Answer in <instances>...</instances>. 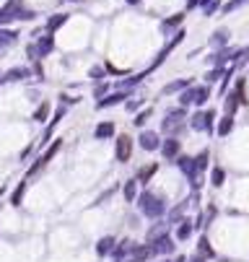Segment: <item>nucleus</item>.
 Segmentation results:
<instances>
[{"label":"nucleus","mask_w":249,"mask_h":262,"mask_svg":"<svg viewBox=\"0 0 249 262\" xmlns=\"http://www.w3.org/2000/svg\"><path fill=\"white\" fill-rule=\"evenodd\" d=\"M156 171H158V164H150V166H146V169L140 171V179H138V182H148V179L153 177Z\"/></svg>","instance_id":"473e14b6"},{"label":"nucleus","mask_w":249,"mask_h":262,"mask_svg":"<svg viewBox=\"0 0 249 262\" xmlns=\"http://www.w3.org/2000/svg\"><path fill=\"white\" fill-rule=\"evenodd\" d=\"M13 16H16V21H34V16L36 13L34 11H29V8H24V5H21V8L13 13Z\"/></svg>","instance_id":"c756f323"},{"label":"nucleus","mask_w":249,"mask_h":262,"mask_svg":"<svg viewBox=\"0 0 249 262\" xmlns=\"http://www.w3.org/2000/svg\"><path fill=\"white\" fill-rule=\"evenodd\" d=\"M190 234H192V221H179V229H177V239H190Z\"/></svg>","instance_id":"4be33fe9"},{"label":"nucleus","mask_w":249,"mask_h":262,"mask_svg":"<svg viewBox=\"0 0 249 262\" xmlns=\"http://www.w3.org/2000/svg\"><path fill=\"white\" fill-rule=\"evenodd\" d=\"M60 148H63V140H55V143H52V148H47V153H44L42 159L36 161L32 169H29V177H32V174H36V171H39V169H42V166H44V164H47V161H52V156H55V153L60 151Z\"/></svg>","instance_id":"1a4fd4ad"},{"label":"nucleus","mask_w":249,"mask_h":262,"mask_svg":"<svg viewBox=\"0 0 249 262\" xmlns=\"http://www.w3.org/2000/svg\"><path fill=\"white\" fill-rule=\"evenodd\" d=\"M140 104H143V99H130V101H125V107H127V112H135V109H140Z\"/></svg>","instance_id":"a19ab883"},{"label":"nucleus","mask_w":249,"mask_h":262,"mask_svg":"<svg viewBox=\"0 0 249 262\" xmlns=\"http://www.w3.org/2000/svg\"><path fill=\"white\" fill-rule=\"evenodd\" d=\"M138 208L143 215H148V218H158V215H164L166 211V203L161 195H153V192H143L138 197Z\"/></svg>","instance_id":"f257e3e1"},{"label":"nucleus","mask_w":249,"mask_h":262,"mask_svg":"<svg viewBox=\"0 0 249 262\" xmlns=\"http://www.w3.org/2000/svg\"><path fill=\"white\" fill-rule=\"evenodd\" d=\"M47 115H50V101H42L39 107H36V112H34V119H36V122H44Z\"/></svg>","instance_id":"b1692460"},{"label":"nucleus","mask_w":249,"mask_h":262,"mask_svg":"<svg viewBox=\"0 0 249 262\" xmlns=\"http://www.w3.org/2000/svg\"><path fill=\"white\" fill-rule=\"evenodd\" d=\"M94 138L96 140L115 138V122H112V119H104V122H99V125H96V130H94Z\"/></svg>","instance_id":"9d476101"},{"label":"nucleus","mask_w":249,"mask_h":262,"mask_svg":"<svg viewBox=\"0 0 249 262\" xmlns=\"http://www.w3.org/2000/svg\"><path fill=\"white\" fill-rule=\"evenodd\" d=\"M158 148H161V153H164L166 161H174L177 156H179V148H182V146H179V140H177L174 135H171V138H166Z\"/></svg>","instance_id":"0eeeda50"},{"label":"nucleus","mask_w":249,"mask_h":262,"mask_svg":"<svg viewBox=\"0 0 249 262\" xmlns=\"http://www.w3.org/2000/svg\"><path fill=\"white\" fill-rule=\"evenodd\" d=\"M26 57L32 60V63H36V60H39V49H36V42H29V44H26Z\"/></svg>","instance_id":"c9c22d12"},{"label":"nucleus","mask_w":249,"mask_h":262,"mask_svg":"<svg viewBox=\"0 0 249 262\" xmlns=\"http://www.w3.org/2000/svg\"><path fill=\"white\" fill-rule=\"evenodd\" d=\"M130 153H133V138L130 135H117L115 140V156L117 161H130Z\"/></svg>","instance_id":"7ed1b4c3"},{"label":"nucleus","mask_w":249,"mask_h":262,"mask_svg":"<svg viewBox=\"0 0 249 262\" xmlns=\"http://www.w3.org/2000/svg\"><path fill=\"white\" fill-rule=\"evenodd\" d=\"M127 99V91H115V94H107V96H101L99 101H96V109H109V107H117V104H122Z\"/></svg>","instance_id":"39448f33"},{"label":"nucleus","mask_w":249,"mask_h":262,"mask_svg":"<svg viewBox=\"0 0 249 262\" xmlns=\"http://www.w3.org/2000/svg\"><path fill=\"white\" fill-rule=\"evenodd\" d=\"M226 115H233V112H236V107H239V99H236V94H229L226 96Z\"/></svg>","instance_id":"c85d7f7f"},{"label":"nucleus","mask_w":249,"mask_h":262,"mask_svg":"<svg viewBox=\"0 0 249 262\" xmlns=\"http://www.w3.org/2000/svg\"><path fill=\"white\" fill-rule=\"evenodd\" d=\"M223 179H226V171H223L221 166H216L213 171H210V182H213L216 187H221V184H223Z\"/></svg>","instance_id":"cd10ccee"},{"label":"nucleus","mask_w":249,"mask_h":262,"mask_svg":"<svg viewBox=\"0 0 249 262\" xmlns=\"http://www.w3.org/2000/svg\"><path fill=\"white\" fill-rule=\"evenodd\" d=\"M177 262H187V257H177Z\"/></svg>","instance_id":"49530a36"},{"label":"nucleus","mask_w":249,"mask_h":262,"mask_svg":"<svg viewBox=\"0 0 249 262\" xmlns=\"http://www.w3.org/2000/svg\"><path fill=\"white\" fill-rule=\"evenodd\" d=\"M88 78H91L94 83H101V81H104V68H99V65H94V68L88 70Z\"/></svg>","instance_id":"72a5a7b5"},{"label":"nucleus","mask_w":249,"mask_h":262,"mask_svg":"<svg viewBox=\"0 0 249 262\" xmlns=\"http://www.w3.org/2000/svg\"><path fill=\"white\" fill-rule=\"evenodd\" d=\"M198 3H200V0H187V8H195Z\"/></svg>","instance_id":"c03bdc74"},{"label":"nucleus","mask_w":249,"mask_h":262,"mask_svg":"<svg viewBox=\"0 0 249 262\" xmlns=\"http://www.w3.org/2000/svg\"><path fill=\"white\" fill-rule=\"evenodd\" d=\"M192 81L190 78H179V81H174V83H166L164 86V94H177V91H184L187 86H190Z\"/></svg>","instance_id":"2eb2a0df"},{"label":"nucleus","mask_w":249,"mask_h":262,"mask_svg":"<svg viewBox=\"0 0 249 262\" xmlns=\"http://www.w3.org/2000/svg\"><path fill=\"white\" fill-rule=\"evenodd\" d=\"M115 236H104L101 239V242L99 244H96V252H99V254H109V252H115Z\"/></svg>","instance_id":"f3484780"},{"label":"nucleus","mask_w":249,"mask_h":262,"mask_svg":"<svg viewBox=\"0 0 249 262\" xmlns=\"http://www.w3.org/2000/svg\"><path fill=\"white\" fill-rule=\"evenodd\" d=\"M125 3H127V5H140L143 0H125Z\"/></svg>","instance_id":"a18cd8bd"},{"label":"nucleus","mask_w":249,"mask_h":262,"mask_svg":"<svg viewBox=\"0 0 249 262\" xmlns=\"http://www.w3.org/2000/svg\"><path fill=\"white\" fill-rule=\"evenodd\" d=\"M130 252H133V260H138V262H146L150 257V246L148 244H143V246H130Z\"/></svg>","instance_id":"6ab92c4d"},{"label":"nucleus","mask_w":249,"mask_h":262,"mask_svg":"<svg viewBox=\"0 0 249 262\" xmlns=\"http://www.w3.org/2000/svg\"><path fill=\"white\" fill-rule=\"evenodd\" d=\"M60 99H63V104H78V101H81V99H75V96L70 99V96H67V94H63V96H60Z\"/></svg>","instance_id":"79ce46f5"},{"label":"nucleus","mask_w":249,"mask_h":262,"mask_svg":"<svg viewBox=\"0 0 249 262\" xmlns=\"http://www.w3.org/2000/svg\"><path fill=\"white\" fill-rule=\"evenodd\" d=\"M164 234H166V223H158V226H153V229L148 231V244L156 242V239H161Z\"/></svg>","instance_id":"393cba45"},{"label":"nucleus","mask_w":249,"mask_h":262,"mask_svg":"<svg viewBox=\"0 0 249 262\" xmlns=\"http://www.w3.org/2000/svg\"><path fill=\"white\" fill-rule=\"evenodd\" d=\"M36 49H39V60L52 55V49H55V36L50 32H47V36H39V39H36Z\"/></svg>","instance_id":"9b49d317"},{"label":"nucleus","mask_w":249,"mask_h":262,"mask_svg":"<svg viewBox=\"0 0 249 262\" xmlns=\"http://www.w3.org/2000/svg\"><path fill=\"white\" fill-rule=\"evenodd\" d=\"M198 252L202 254V257H213V249H210V242H208L205 236H202L200 242H198Z\"/></svg>","instance_id":"7c9ffc66"},{"label":"nucleus","mask_w":249,"mask_h":262,"mask_svg":"<svg viewBox=\"0 0 249 262\" xmlns=\"http://www.w3.org/2000/svg\"><path fill=\"white\" fill-rule=\"evenodd\" d=\"M65 21H67V13H57V16H52V18L47 21V32H50V34H55L57 29L65 24Z\"/></svg>","instance_id":"a211bd4d"},{"label":"nucleus","mask_w":249,"mask_h":262,"mask_svg":"<svg viewBox=\"0 0 249 262\" xmlns=\"http://www.w3.org/2000/svg\"><path fill=\"white\" fill-rule=\"evenodd\" d=\"M130 262H138V260H130Z\"/></svg>","instance_id":"de8ad7c7"},{"label":"nucleus","mask_w":249,"mask_h":262,"mask_svg":"<svg viewBox=\"0 0 249 262\" xmlns=\"http://www.w3.org/2000/svg\"><path fill=\"white\" fill-rule=\"evenodd\" d=\"M208 159H210V153H208V151H200V153L192 159V161H195V169H198V171H202V169L208 166Z\"/></svg>","instance_id":"a878e982"},{"label":"nucleus","mask_w":249,"mask_h":262,"mask_svg":"<svg viewBox=\"0 0 249 262\" xmlns=\"http://www.w3.org/2000/svg\"><path fill=\"white\" fill-rule=\"evenodd\" d=\"M200 8H202V13H205V16H213V13L221 8V0H200Z\"/></svg>","instance_id":"aec40b11"},{"label":"nucleus","mask_w":249,"mask_h":262,"mask_svg":"<svg viewBox=\"0 0 249 262\" xmlns=\"http://www.w3.org/2000/svg\"><path fill=\"white\" fill-rule=\"evenodd\" d=\"M26 78H32V70L24 68V65L0 73V83H18V81H26Z\"/></svg>","instance_id":"20e7f679"},{"label":"nucleus","mask_w":249,"mask_h":262,"mask_svg":"<svg viewBox=\"0 0 249 262\" xmlns=\"http://www.w3.org/2000/svg\"><path fill=\"white\" fill-rule=\"evenodd\" d=\"M221 76H223V68H216V70H210V73H208V78H205V81H208V83H216V81L221 78Z\"/></svg>","instance_id":"ea45409f"},{"label":"nucleus","mask_w":249,"mask_h":262,"mask_svg":"<svg viewBox=\"0 0 249 262\" xmlns=\"http://www.w3.org/2000/svg\"><path fill=\"white\" fill-rule=\"evenodd\" d=\"M16 42H18V32H13V29L0 26V52H3L5 47H13Z\"/></svg>","instance_id":"f8f14e48"},{"label":"nucleus","mask_w":249,"mask_h":262,"mask_svg":"<svg viewBox=\"0 0 249 262\" xmlns=\"http://www.w3.org/2000/svg\"><path fill=\"white\" fill-rule=\"evenodd\" d=\"M148 246H150V254H171L174 252V242H171L166 234L161 239H156V242H150Z\"/></svg>","instance_id":"6e6552de"},{"label":"nucleus","mask_w":249,"mask_h":262,"mask_svg":"<svg viewBox=\"0 0 249 262\" xmlns=\"http://www.w3.org/2000/svg\"><path fill=\"white\" fill-rule=\"evenodd\" d=\"M135 197H138V179H130L125 184V200L127 203H135Z\"/></svg>","instance_id":"412c9836"},{"label":"nucleus","mask_w":249,"mask_h":262,"mask_svg":"<svg viewBox=\"0 0 249 262\" xmlns=\"http://www.w3.org/2000/svg\"><path fill=\"white\" fill-rule=\"evenodd\" d=\"M11 21H16V18H13V13H11V11H5V8H0V26L11 24Z\"/></svg>","instance_id":"58836bf2"},{"label":"nucleus","mask_w":249,"mask_h":262,"mask_svg":"<svg viewBox=\"0 0 249 262\" xmlns=\"http://www.w3.org/2000/svg\"><path fill=\"white\" fill-rule=\"evenodd\" d=\"M190 88L192 86H187L184 91L179 94V107H190V104H192V91H190Z\"/></svg>","instance_id":"f704fd0d"},{"label":"nucleus","mask_w":249,"mask_h":262,"mask_svg":"<svg viewBox=\"0 0 249 262\" xmlns=\"http://www.w3.org/2000/svg\"><path fill=\"white\" fill-rule=\"evenodd\" d=\"M190 262H205V257H202V254H195V257H192Z\"/></svg>","instance_id":"37998d69"},{"label":"nucleus","mask_w":249,"mask_h":262,"mask_svg":"<svg viewBox=\"0 0 249 262\" xmlns=\"http://www.w3.org/2000/svg\"><path fill=\"white\" fill-rule=\"evenodd\" d=\"M192 91V104H198V107H202L208 99H210V88L208 86H195V88H190Z\"/></svg>","instance_id":"ddd939ff"},{"label":"nucleus","mask_w":249,"mask_h":262,"mask_svg":"<svg viewBox=\"0 0 249 262\" xmlns=\"http://www.w3.org/2000/svg\"><path fill=\"white\" fill-rule=\"evenodd\" d=\"M182 21H184V13H174V16H171V18L161 21V32H164V34H169L171 29H177L179 24H182Z\"/></svg>","instance_id":"4468645a"},{"label":"nucleus","mask_w":249,"mask_h":262,"mask_svg":"<svg viewBox=\"0 0 249 262\" xmlns=\"http://www.w3.org/2000/svg\"><path fill=\"white\" fill-rule=\"evenodd\" d=\"M109 94V83H96V88H94V99H101V96H107Z\"/></svg>","instance_id":"4c0bfd02"},{"label":"nucleus","mask_w":249,"mask_h":262,"mask_svg":"<svg viewBox=\"0 0 249 262\" xmlns=\"http://www.w3.org/2000/svg\"><path fill=\"white\" fill-rule=\"evenodd\" d=\"M231 130H233V115H226V117L221 119V122H218V135L226 138Z\"/></svg>","instance_id":"dca6fc26"},{"label":"nucleus","mask_w":249,"mask_h":262,"mask_svg":"<svg viewBox=\"0 0 249 262\" xmlns=\"http://www.w3.org/2000/svg\"><path fill=\"white\" fill-rule=\"evenodd\" d=\"M226 42H229V32H226V29H218V32L213 34V39H210L213 47H223Z\"/></svg>","instance_id":"5701e85b"},{"label":"nucleus","mask_w":249,"mask_h":262,"mask_svg":"<svg viewBox=\"0 0 249 262\" xmlns=\"http://www.w3.org/2000/svg\"><path fill=\"white\" fill-rule=\"evenodd\" d=\"M138 143H140L143 151H156V148L161 146V138H158L153 130H143L140 138H138Z\"/></svg>","instance_id":"423d86ee"},{"label":"nucleus","mask_w":249,"mask_h":262,"mask_svg":"<svg viewBox=\"0 0 249 262\" xmlns=\"http://www.w3.org/2000/svg\"><path fill=\"white\" fill-rule=\"evenodd\" d=\"M24 192H26V182H21V184H18V190L13 192L11 203H13V205H21V197H24Z\"/></svg>","instance_id":"e433bc0d"},{"label":"nucleus","mask_w":249,"mask_h":262,"mask_svg":"<svg viewBox=\"0 0 249 262\" xmlns=\"http://www.w3.org/2000/svg\"><path fill=\"white\" fill-rule=\"evenodd\" d=\"M213 119H216V112L213 109L198 112V115H192L190 127H192V130H198V132H208V130H213Z\"/></svg>","instance_id":"f03ea898"},{"label":"nucleus","mask_w":249,"mask_h":262,"mask_svg":"<svg viewBox=\"0 0 249 262\" xmlns=\"http://www.w3.org/2000/svg\"><path fill=\"white\" fill-rule=\"evenodd\" d=\"M150 119V109H143V112H138V115H135V119H133V125L135 127H143Z\"/></svg>","instance_id":"2f4dec72"},{"label":"nucleus","mask_w":249,"mask_h":262,"mask_svg":"<svg viewBox=\"0 0 249 262\" xmlns=\"http://www.w3.org/2000/svg\"><path fill=\"white\" fill-rule=\"evenodd\" d=\"M184 211H187V203H182V205H177L174 211L169 213V223H179V221H182V215H184Z\"/></svg>","instance_id":"bb28decb"}]
</instances>
